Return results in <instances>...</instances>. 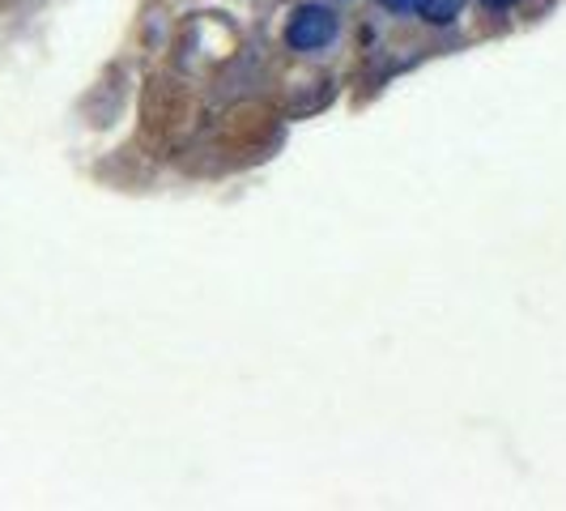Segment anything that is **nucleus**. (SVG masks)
<instances>
[{
  "mask_svg": "<svg viewBox=\"0 0 566 511\" xmlns=\"http://www.w3.org/2000/svg\"><path fill=\"white\" fill-rule=\"evenodd\" d=\"M460 9H464V0H418V13H422L430 27H448V22H455Z\"/></svg>",
  "mask_w": 566,
  "mask_h": 511,
  "instance_id": "nucleus-2",
  "label": "nucleus"
},
{
  "mask_svg": "<svg viewBox=\"0 0 566 511\" xmlns=\"http://www.w3.org/2000/svg\"><path fill=\"white\" fill-rule=\"evenodd\" d=\"M384 9H392V13H413L418 9V0H379Z\"/></svg>",
  "mask_w": 566,
  "mask_h": 511,
  "instance_id": "nucleus-3",
  "label": "nucleus"
},
{
  "mask_svg": "<svg viewBox=\"0 0 566 511\" xmlns=\"http://www.w3.org/2000/svg\"><path fill=\"white\" fill-rule=\"evenodd\" d=\"M485 9H494V13H503V9H511V4H515V0H482Z\"/></svg>",
  "mask_w": 566,
  "mask_h": 511,
  "instance_id": "nucleus-4",
  "label": "nucleus"
},
{
  "mask_svg": "<svg viewBox=\"0 0 566 511\" xmlns=\"http://www.w3.org/2000/svg\"><path fill=\"white\" fill-rule=\"evenodd\" d=\"M333 39H337V13L324 9V4H303V9L290 18V27H285V43H290L294 52H319V48H328Z\"/></svg>",
  "mask_w": 566,
  "mask_h": 511,
  "instance_id": "nucleus-1",
  "label": "nucleus"
}]
</instances>
